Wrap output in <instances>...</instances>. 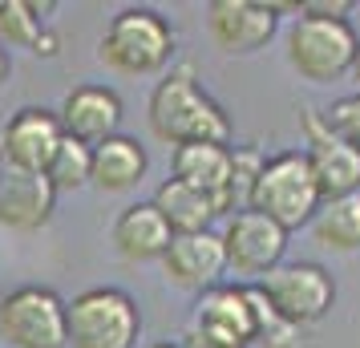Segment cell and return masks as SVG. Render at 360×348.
Here are the masks:
<instances>
[{
  "label": "cell",
  "mask_w": 360,
  "mask_h": 348,
  "mask_svg": "<svg viewBox=\"0 0 360 348\" xmlns=\"http://www.w3.org/2000/svg\"><path fill=\"white\" fill-rule=\"evenodd\" d=\"M146 122L154 130V138L166 142V146H191V142L231 146V117L202 89L195 61L170 65V73L154 85L150 105H146Z\"/></svg>",
  "instance_id": "cell-1"
},
{
  "label": "cell",
  "mask_w": 360,
  "mask_h": 348,
  "mask_svg": "<svg viewBox=\"0 0 360 348\" xmlns=\"http://www.w3.org/2000/svg\"><path fill=\"white\" fill-rule=\"evenodd\" d=\"M174 25L158 8H122L98 41V57L105 69L122 77H154L174 57Z\"/></svg>",
  "instance_id": "cell-2"
},
{
  "label": "cell",
  "mask_w": 360,
  "mask_h": 348,
  "mask_svg": "<svg viewBox=\"0 0 360 348\" xmlns=\"http://www.w3.org/2000/svg\"><path fill=\"white\" fill-rule=\"evenodd\" d=\"M142 336L138 299L122 288H85L65 299V348H134Z\"/></svg>",
  "instance_id": "cell-3"
},
{
  "label": "cell",
  "mask_w": 360,
  "mask_h": 348,
  "mask_svg": "<svg viewBox=\"0 0 360 348\" xmlns=\"http://www.w3.org/2000/svg\"><path fill=\"white\" fill-rule=\"evenodd\" d=\"M251 211L279 223L288 235L311 223V215L320 211V191H316L304 150H279L263 162L255 195H251Z\"/></svg>",
  "instance_id": "cell-4"
},
{
  "label": "cell",
  "mask_w": 360,
  "mask_h": 348,
  "mask_svg": "<svg viewBox=\"0 0 360 348\" xmlns=\"http://www.w3.org/2000/svg\"><path fill=\"white\" fill-rule=\"evenodd\" d=\"M356 53V29L348 20L324 17H295L288 29V61L311 85H328L352 69Z\"/></svg>",
  "instance_id": "cell-5"
},
{
  "label": "cell",
  "mask_w": 360,
  "mask_h": 348,
  "mask_svg": "<svg viewBox=\"0 0 360 348\" xmlns=\"http://www.w3.org/2000/svg\"><path fill=\"white\" fill-rule=\"evenodd\" d=\"M0 340L8 348H65V299L45 283L13 288L0 299Z\"/></svg>",
  "instance_id": "cell-6"
},
{
  "label": "cell",
  "mask_w": 360,
  "mask_h": 348,
  "mask_svg": "<svg viewBox=\"0 0 360 348\" xmlns=\"http://www.w3.org/2000/svg\"><path fill=\"white\" fill-rule=\"evenodd\" d=\"M259 292L271 299V308L288 324H295V328H308L316 320H324L332 312V304H336V280L328 276V267L308 264V259L279 264L276 271H267Z\"/></svg>",
  "instance_id": "cell-7"
},
{
  "label": "cell",
  "mask_w": 360,
  "mask_h": 348,
  "mask_svg": "<svg viewBox=\"0 0 360 348\" xmlns=\"http://www.w3.org/2000/svg\"><path fill=\"white\" fill-rule=\"evenodd\" d=\"M300 126H304V138H308L304 158H308V166H311V179H316V191H320V202L360 195V154L356 150L328 130L324 114H316V110H304Z\"/></svg>",
  "instance_id": "cell-8"
},
{
  "label": "cell",
  "mask_w": 360,
  "mask_h": 348,
  "mask_svg": "<svg viewBox=\"0 0 360 348\" xmlns=\"http://www.w3.org/2000/svg\"><path fill=\"white\" fill-rule=\"evenodd\" d=\"M223 255H227V267L239 271V276H267L283 264V251H288V231L271 223L259 211H239V215L227 219L223 227Z\"/></svg>",
  "instance_id": "cell-9"
},
{
  "label": "cell",
  "mask_w": 360,
  "mask_h": 348,
  "mask_svg": "<svg viewBox=\"0 0 360 348\" xmlns=\"http://www.w3.org/2000/svg\"><path fill=\"white\" fill-rule=\"evenodd\" d=\"M61 142H65V134H61L57 110L20 105L17 114L4 122V130H0V158H4V166H13V170L45 174Z\"/></svg>",
  "instance_id": "cell-10"
},
{
  "label": "cell",
  "mask_w": 360,
  "mask_h": 348,
  "mask_svg": "<svg viewBox=\"0 0 360 348\" xmlns=\"http://www.w3.org/2000/svg\"><path fill=\"white\" fill-rule=\"evenodd\" d=\"M207 29L223 53L247 57V53L267 49V41L279 29V13L276 4H259V0H211L207 4Z\"/></svg>",
  "instance_id": "cell-11"
},
{
  "label": "cell",
  "mask_w": 360,
  "mask_h": 348,
  "mask_svg": "<svg viewBox=\"0 0 360 348\" xmlns=\"http://www.w3.org/2000/svg\"><path fill=\"white\" fill-rule=\"evenodd\" d=\"M191 328L219 348H251L255 344V316H251L247 288L214 283L207 292H198Z\"/></svg>",
  "instance_id": "cell-12"
},
{
  "label": "cell",
  "mask_w": 360,
  "mask_h": 348,
  "mask_svg": "<svg viewBox=\"0 0 360 348\" xmlns=\"http://www.w3.org/2000/svg\"><path fill=\"white\" fill-rule=\"evenodd\" d=\"M57 122H61V134L82 142V146H98L105 138H114L117 126H122V98H117L110 85H73L57 110Z\"/></svg>",
  "instance_id": "cell-13"
},
{
  "label": "cell",
  "mask_w": 360,
  "mask_h": 348,
  "mask_svg": "<svg viewBox=\"0 0 360 348\" xmlns=\"http://www.w3.org/2000/svg\"><path fill=\"white\" fill-rule=\"evenodd\" d=\"M57 211V191L45 174L33 170H0V227L17 235H33Z\"/></svg>",
  "instance_id": "cell-14"
},
{
  "label": "cell",
  "mask_w": 360,
  "mask_h": 348,
  "mask_svg": "<svg viewBox=\"0 0 360 348\" xmlns=\"http://www.w3.org/2000/svg\"><path fill=\"white\" fill-rule=\"evenodd\" d=\"M166 280L186 292H207L223 280L227 271V255H223V239L214 231H195V235H174L162 255Z\"/></svg>",
  "instance_id": "cell-15"
},
{
  "label": "cell",
  "mask_w": 360,
  "mask_h": 348,
  "mask_svg": "<svg viewBox=\"0 0 360 348\" xmlns=\"http://www.w3.org/2000/svg\"><path fill=\"white\" fill-rule=\"evenodd\" d=\"M114 247L122 259H130V264H154V259H162L166 247H170V227H166V219L150 207V202H130V207H122V215L114 219Z\"/></svg>",
  "instance_id": "cell-16"
},
{
  "label": "cell",
  "mask_w": 360,
  "mask_h": 348,
  "mask_svg": "<svg viewBox=\"0 0 360 348\" xmlns=\"http://www.w3.org/2000/svg\"><path fill=\"white\" fill-rule=\"evenodd\" d=\"M170 179L195 186L202 195L219 199L223 215H227V179H231V146L219 142H191V146L170 150Z\"/></svg>",
  "instance_id": "cell-17"
},
{
  "label": "cell",
  "mask_w": 360,
  "mask_h": 348,
  "mask_svg": "<svg viewBox=\"0 0 360 348\" xmlns=\"http://www.w3.org/2000/svg\"><path fill=\"white\" fill-rule=\"evenodd\" d=\"M146 146L130 138V134H114L94 146V170H89V183L101 186L105 195H122L146 179Z\"/></svg>",
  "instance_id": "cell-18"
},
{
  "label": "cell",
  "mask_w": 360,
  "mask_h": 348,
  "mask_svg": "<svg viewBox=\"0 0 360 348\" xmlns=\"http://www.w3.org/2000/svg\"><path fill=\"white\" fill-rule=\"evenodd\" d=\"M150 207H154V211H158V215L166 219L170 235L211 231V223H214L219 215H223L219 199H211V195H202V191H195V186L179 183V179H166V183L158 186V191H154Z\"/></svg>",
  "instance_id": "cell-19"
},
{
  "label": "cell",
  "mask_w": 360,
  "mask_h": 348,
  "mask_svg": "<svg viewBox=\"0 0 360 348\" xmlns=\"http://www.w3.org/2000/svg\"><path fill=\"white\" fill-rule=\"evenodd\" d=\"M311 235L328 251H360V195L320 202L311 215Z\"/></svg>",
  "instance_id": "cell-20"
},
{
  "label": "cell",
  "mask_w": 360,
  "mask_h": 348,
  "mask_svg": "<svg viewBox=\"0 0 360 348\" xmlns=\"http://www.w3.org/2000/svg\"><path fill=\"white\" fill-rule=\"evenodd\" d=\"M45 13H53V4H37V0H0V45H17L29 49L45 37Z\"/></svg>",
  "instance_id": "cell-21"
},
{
  "label": "cell",
  "mask_w": 360,
  "mask_h": 348,
  "mask_svg": "<svg viewBox=\"0 0 360 348\" xmlns=\"http://www.w3.org/2000/svg\"><path fill=\"white\" fill-rule=\"evenodd\" d=\"M267 162L255 142L251 146H231V179H227V215H239V211H251V195H255V183H259V170Z\"/></svg>",
  "instance_id": "cell-22"
},
{
  "label": "cell",
  "mask_w": 360,
  "mask_h": 348,
  "mask_svg": "<svg viewBox=\"0 0 360 348\" xmlns=\"http://www.w3.org/2000/svg\"><path fill=\"white\" fill-rule=\"evenodd\" d=\"M247 299H251V316H255V344L259 348H300V332L304 328L288 324V320L271 308V299L259 292V283L247 288Z\"/></svg>",
  "instance_id": "cell-23"
},
{
  "label": "cell",
  "mask_w": 360,
  "mask_h": 348,
  "mask_svg": "<svg viewBox=\"0 0 360 348\" xmlns=\"http://www.w3.org/2000/svg\"><path fill=\"white\" fill-rule=\"evenodd\" d=\"M89 170H94V150L82 146V142H73V138H65V142L57 146V154H53L45 179H49L53 191L61 195V191H82V186L89 183Z\"/></svg>",
  "instance_id": "cell-24"
},
{
  "label": "cell",
  "mask_w": 360,
  "mask_h": 348,
  "mask_svg": "<svg viewBox=\"0 0 360 348\" xmlns=\"http://www.w3.org/2000/svg\"><path fill=\"white\" fill-rule=\"evenodd\" d=\"M324 126L360 154V94H348V98L332 101V110L324 114Z\"/></svg>",
  "instance_id": "cell-25"
},
{
  "label": "cell",
  "mask_w": 360,
  "mask_h": 348,
  "mask_svg": "<svg viewBox=\"0 0 360 348\" xmlns=\"http://www.w3.org/2000/svg\"><path fill=\"white\" fill-rule=\"evenodd\" d=\"M352 0H308L300 4V17H324V20H348Z\"/></svg>",
  "instance_id": "cell-26"
},
{
  "label": "cell",
  "mask_w": 360,
  "mask_h": 348,
  "mask_svg": "<svg viewBox=\"0 0 360 348\" xmlns=\"http://www.w3.org/2000/svg\"><path fill=\"white\" fill-rule=\"evenodd\" d=\"M179 348H219V344H211V340H202L195 328H186L182 332V340H179Z\"/></svg>",
  "instance_id": "cell-27"
},
{
  "label": "cell",
  "mask_w": 360,
  "mask_h": 348,
  "mask_svg": "<svg viewBox=\"0 0 360 348\" xmlns=\"http://www.w3.org/2000/svg\"><path fill=\"white\" fill-rule=\"evenodd\" d=\"M8 73H13V57H8V49L0 45V85L8 82Z\"/></svg>",
  "instance_id": "cell-28"
},
{
  "label": "cell",
  "mask_w": 360,
  "mask_h": 348,
  "mask_svg": "<svg viewBox=\"0 0 360 348\" xmlns=\"http://www.w3.org/2000/svg\"><path fill=\"white\" fill-rule=\"evenodd\" d=\"M348 73H352V82L360 85V37H356V53H352V69H348ZM360 94V89H356Z\"/></svg>",
  "instance_id": "cell-29"
},
{
  "label": "cell",
  "mask_w": 360,
  "mask_h": 348,
  "mask_svg": "<svg viewBox=\"0 0 360 348\" xmlns=\"http://www.w3.org/2000/svg\"><path fill=\"white\" fill-rule=\"evenodd\" d=\"M146 348H179V340H154V344H146Z\"/></svg>",
  "instance_id": "cell-30"
},
{
  "label": "cell",
  "mask_w": 360,
  "mask_h": 348,
  "mask_svg": "<svg viewBox=\"0 0 360 348\" xmlns=\"http://www.w3.org/2000/svg\"><path fill=\"white\" fill-rule=\"evenodd\" d=\"M0 170H4V158H0Z\"/></svg>",
  "instance_id": "cell-31"
}]
</instances>
